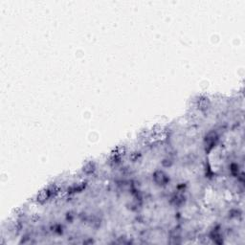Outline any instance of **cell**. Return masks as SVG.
<instances>
[{"mask_svg":"<svg viewBox=\"0 0 245 245\" xmlns=\"http://www.w3.org/2000/svg\"><path fill=\"white\" fill-rule=\"evenodd\" d=\"M209 105H210V102L208 100H201L200 102H199V104H198V106L199 108L201 109V110H206V109H208L209 108Z\"/></svg>","mask_w":245,"mask_h":245,"instance_id":"cell-5","label":"cell"},{"mask_svg":"<svg viewBox=\"0 0 245 245\" xmlns=\"http://www.w3.org/2000/svg\"><path fill=\"white\" fill-rule=\"evenodd\" d=\"M171 202L173 203L174 205L180 206L181 204H183V202H184V195H181V193H177V195H174L172 196Z\"/></svg>","mask_w":245,"mask_h":245,"instance_id":"cell-3","label":"cell"},{"mask_svg":"<svg viewBox=\"0 0 245 245\" xmlns=\"http://www.w3.org/2000/svg\"><path fill=\"white\" fill-rule=\"evenodd\" d=\"M94 170V164L92 163H88L85 167H83V171H85L86 173H88L90 171H93Z\"/></svg>","mask_w":245,"mask_h":245,"instance_id":"cell-6","label":"cell"},{"mask_svg":"<svg viewBox=\"0 0 245 245\" xmlns=\"http://www.w3.org/2000/svg\"><path fill=\"white\" fill-rule=\"evenodd\" d=\"M218 139V136L216 132H210L205 139V147H208V150H211L212 147L216 144V141Z\"/></svg>","mask_w":245,"mask_h":245,"instance_id":"cell-2","label":"cell"},{"mask_svg":"<svg viewBox=\"0 0 245 245\" xmlns=\"http://www.w3.org/2000/svg\"><path fill=\"white\" fill-rule=\"evenodd\" d=\"M50 195H51V192H50L49 190L43 191V192H41L40 193V195H38V196H37V200H38V201H40V202L47 200L48 197L50 196Z\"/></svg>","mask_w":245,"mask_h":245,"instance_id":"cell-4","label":"cell"},{"mask_svg":"<svg viewBox=\"0 0 245 245\" xmlns=\"http://www.w3.org/2000/svg\"><path fill=\"white\" fill-rule=\"evenodd\" d=\"M153 180L157 185L164 186V185H167V182H169V177L167 176L165 172L161 171H157L153 174Z\"/></svg>","mask_w":245,"mask_h":245,"instance_id":"cell-1","label":"cell"}]
</instances>
